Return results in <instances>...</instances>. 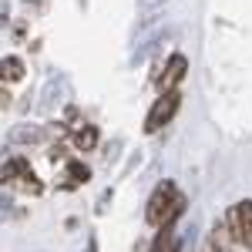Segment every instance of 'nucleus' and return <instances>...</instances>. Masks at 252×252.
Listing matches in <instances>:
<instances>
[{
	"mask_svg": "<svg viewBox=\"0 0 252 252\" xmlns=\"http://www.w3.org/2000/svg\"><path fill=\"white\" fill-rule=\"evenodd\" d=\"M185 71H189V61L182 58V54H172V58H168V64H165V74H158V78H155L158 91H172L175 84L185 78Z\"/></svg>",
	"mask_w": 252,
	"mask_h": 252,
	"instance_id": "nucleus-5",
	"label": "nucleus"
},
{
	"mask_svg": "<svg viewBox=\"0 0 252 252\" xmlns=\"http://www.w3.org/2000/svg\"><path fill=\"white\" fill-rule=\"evenodd\" d=\"M40 138V128H17L14 131V141H37Z\"/></svg>",
	"mask_w": 252,
	"mask_h": 252,
	"instance_id": "nucleus-9",
	"label": "nucleus"
},
{
	"mask_svg": "<svg viewBox=\"0 0 252 252\" xmlns=\"http://www.w3.org/2000/svg\"><path fill=\"white\" fill-rule=\"evenodd\" d=\"M152 252H168V225H165V232L158 235V242H155V249Z\"/></svg>",
	"mask_w": 252,
	"mask_h": 252,
	"instance_id": "nucleus-10",
	"label": "nucleus"
},
{
	"mask_svg": "<svg viewBox=\"0 0 252 252\" xmlns=\"http://www.w3.org/2000/svg\"><path fill=\"white\" fill-rule=\"evenodd\" d=\"M3 78L7 81H20L24 78V61L20 58H3Z\"/></svg>",
	"mask_w": 252,
	"mask_h": 252,
	"instance_id": "nucleus-8",
	"label": "nucleus"
},
{
	"mask_svg": "<svg viewBox=\"0 0 252 252\" xmlns=\"http://www.w3.org/2000/svg\"><path fill=\"white\" fill-rule=\"evenodd\" d=\"M185 209V198L178 195L172 182H161L155 189V195L148 198V209H145V219H148V225H158V229H165V225H172L175 219L182 215Z\"/></svg>",
	"mask_w": 252,
	"mask_h": 252,
	"instance_id": "nucleus-1",
	"label": "nucleus"
},
{
	"mask_svg": "<svg viewBox=\"0 0 252 252\" xmlns=\"http://www.w3.org/2000/svg\"><path fill=\"white\" fill-rule=\"evenodd\" d=\"M229 222H232L235 242H242L246 249H252V202H239L229 212Z\"/></svg>",
	"mask_w": 252,
	"mask_h": 252,
	"instance_id": "nucleus-4",
	"label": "nucleus"
},
{
	"mask_svg": "<svg viewBox=\"0 0 252 252\" xmlns=\"http://www.w3.org/2000/svg\"><path fill=\"white\" fill-rule=\"evenodd\" d=\"M91 178V172H88V165H81V161H71L67 165V182H64V189H74V185H84Z\"/></svg>",
	"mask_w": 252,
	"mask_h": 252,
	"instance_id": "nucleus-7",
	"label": "nucleus"
},
{
	"mask_svg": "<svg viewBox=\"0 0 252 252\" xmlns=\"http://www.w3.org/2000/svg\"><path fill=\"white\" fill-rule=\"evenodd\" d=\"M3 182H7V185H17V189H24V192H31V195H40V189H44L24 158H10V161L3 165Z\"/></svg>",
	"mask_w": 252,
	"mask_h": 252,
	"instance_id": "nucleus-3",
	"label": "nucleus"
},
{
	"mask_svg": "<svg viewBox=\"0 0 252 252\" xmlns=\"http://www.w3.org/2000/svg\"><path fill=\"white\" fill-rule=\"evenodd\" d=\"M178 104H182V94H178V88H172V91H161V97L155 101V108L148 111V118H145V131H148V135L161 131V128H165V125H168V121L175 118Z\"/></svg>",
	"mask_w": 252,
	"mask_h": 252,
	"instance_id": "nucleus-2",
	"label": "nucleus"
},
{
	"mask_svg": "<svg viewBox=\"0 0 252 252\" xmlns=\"http://www.w3.org/2000/svg\"><path fill=\"white\" fill-rule=\"evenodd\" d=\"M161 3H165V0H138V7H141V10H158Z\"/></svg>",
	"mask_w": 252,
	"mask_h": 252,
	"instance_id": "nucleus-11",
	"label": "nucleus"
},
{
	"mask_svg": "<svg viewBox=\"0 0 252 252\" xmlns=\"http://www.w3.org/2000/svg\"><path fill=\"white\" fill-rule=\"evenodd\" d=\"M94 145H97V128L94 125H84V128L74 131V148H78V152H91Z\"/></svg>",
	"mask_w": 252,
	"mask_h": 252,
	"instance_id": "nucleus-6",
	"label": "nucleus"
}]
</instances>
